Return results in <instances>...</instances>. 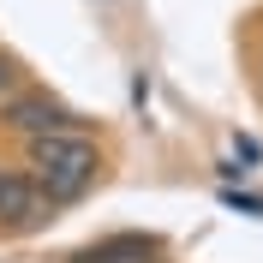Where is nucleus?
Wrapping results in <instances>:
<instances>
[{
  "label": "nucleus",
  "instance_id": "f257e3e1",
  "mask_svg": "<svg viewBox=\"0 0 263 263\" xmlns=\"http://www.w3.org/2000/svg\"><path fill=\"white\" fill-rule=\"evenodd\" d=\"M24 167L48 203H78L102 180V149L84 132H42V138H24Z\"/></svg>",
  "mask_w": 263,
  "mask_h": 263
},
{
  "label": "nucleus",
  "instance_id": "39448f33",
  "mask_svg": "<svg viewBox=\"0 0 263 263\" xmlns=\"http://www.w3.org/2000/svg\"><path fill=\"white\" fill-rule=\"evenodd\" d=\"M12 90H18V66L0 54V96H12Z\"/></svg>",
  "mask_w": 263,
  "mask_h": 263
},
{
  "label": "nucleus",
  "instance_id": "7ed1b4c3",
  "mask_svg": "<svg viewBox=\"0 0 263 263\" xmlns=\"http://www.w3.org/2000/svg\"><path fill=\"white\" fill-rule=\"evenodd\" d=\"M48 197H42V185L30 180V174H12V167H0V228L12 233H30L48 221Z\"/></svg>",
  "mask_w": 263,
  "mask_h": 263
},
{
  "label": "nucleus",
  "instance_id": "f03ea898",
  "mask_svg": "<svg viewBox=\"0 0 263 263\" xmlns=\"http://www.w3.org/2000/svg\"><path fill=\"white\" fill-rule=\"evenodd\" d=\"M0 126L24 132V138H42V132H84V120L66 102L42 96V90H12V96H0Z\"/></svg>",
  "mask_w": 263,
  "mask_h": 263
},
{
  "label": "nucleus",
  "instance_id": "423d86ee",
  "mask_svg": "<svg viewBox=\"0 0 263 263\" xmlns=\"http://www.w3.org/2000/svg\"><path fill=\"white\" fill-rule=\"evenodd\" d=\"M257 90H263V54H257Z\"/></svg>",
  "mask_w": 263,
  "mask_h": 263
},
{
  "label": "nucleus",
  "instance_id": "20e7f679",
  "mask_svg": "<svg viewBox=\"0 0 263 263\" xmlns=\"http://www.w3.org/2000/svg\"><path fill=\"white\" fill-rule=\"evenodd\" d=\"M156 251H162V239H156V233H108V239L78 246L66 263H149Z\"/></svg>",
  "mask_w": 263,
  "mask_h": 263
}]
</instances>
